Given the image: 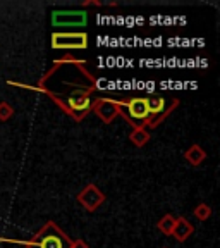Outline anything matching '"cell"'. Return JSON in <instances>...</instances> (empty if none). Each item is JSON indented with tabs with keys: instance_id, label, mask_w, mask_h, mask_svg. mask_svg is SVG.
Returning a JSON list of instances; mask_svg holds the SVG:
<instances>
[{
	"instance_id": "obj_1",
	"label": "cell",
	"mask_w": 220,
	"mask_h": 248,
	"mask_svg": "<svg viewBox=\"0 0 220 248\" xmlns=\"http://www.w3.org/2000/svg\"><path fill=\"white\" fill-rule=\"evenodd\" d=\"M35 90L45 93L74 121H83L91 112L97 78L89 73L85 61L67 55L59 59L52 69L46 71Z\"/></svg>"
},
{
	"instance_id": "obj_2",
	"label": "cell",
	"mask_w": 220,
	"mask_h": 248,
	"mask_svg": "<svg viewBox=\"0 0 220 248\" xmlns=\"http://www.w3.org/2000/svg\"><path fill=\"white\" fill-rule=\"evenodd\" d=\"M71 240L54 221H48L36 234L26 241V248H71Z\"/></svg>"
},
{
	"instance_id": "obj_3",
	"label": "cell",
	"mask_w": 220,
	"mask_h": 248,
	"mask_svg": "<svg viewBox=\"0 0 220 248\" xmlns=\"http://www.w3.org/2000/svg\"><path fill=\"white\" fill-rule=\"evenodd\" d=\"M117 104L120 108L119 116H122L132 128L136 126V123H139V126H145L148 129L153 117L150 116V110H148L147 97L124 98V100H117Z\"/></svg>"
},
{
	"instance_id": "obj_4",
	"label": "cell",
	"mask_w": 220,
	"mask_h": 248,
	"mask_svg": "<svg viewBox=\"0 0 220 248\" xmlns=\"http://www.w3.org/2000/svg\"><path fill=\"white\" fill-rule=\"evenodd\" d=\"M88 46L86 33H54L52 48L55 50H85Z\"/></svg>"
},
{
	"instance_id": "obj_5",
	"label": "cell",
	"mask_w": 220,
	"mask_h": 248,
	"mask_svg": "<svg viewBox=\"0 0 220 248\" xmlns=\"http://www.w3.org/2000/svg\"><path fill=\"white\" fill-rule=\"evenodd\" d=\"M77 203L83 205V209L88 210V212H95L98 207L103 205L105 202V193L98 188L97 185H88L85 186L76 197Z\"/></svg>"
},
{
	"instance_id": "obj_6",
	"label": "cell",
	"mask_w": 220,
	"mask_h": 248,
	"mask_svg": "<svg viewBox=\"0 0 220 248\" xmlns=\"http://www.w3.org/2000/svg\"><path fill=\"white\" fill-rule=\"evenodd\" d=\"M91 112L97 114L103 124H110L117 116H119L120 108H119L117 100H114V98L98 97V98H95V100H93Z\"/></svg>"
},
{
	"instance_id": "obj_7",
	"label": "cell",
	"mask_w": 220,
	"mask_h": 248,
	"mask_svg": "<svg viewBox=\"0 0 220 248\" xmlns=\"http://www.w3.org/2000/svg\"><path fill=\"white\" fill-rule=\"evenodd\" d=\"M88 14L85 11H54L52 24L54 26H85Z\"/></svg>"
},
{
	"instance_id": "obj_8",
	"label": "cell",
	"mask_w": 220,
	"mask_h": 248,
	"mask_svg": "<svg viewBox=\"0 0 220 248\" xmlns=\"http://www.w3.org/2000/svg\"><path fill=\"white\" fill-rule=\"evenodd\" d=\"M193 232H194V226L191 224L186 217H179V219H176L174 231H172L170 236H174L176 241H179V243H184V241L188 240Z\"/></svg>"
},
{
	"instance_id": "obj_9",
	"label": "cell",
	"mask_w": 220,
	"mask_h": 248,
	"mask_svg": "<svg viewBox=\"0 0 220 248\" xmlns=\"http://www.w3.org/2000/svg\"><path fill=\"white\" fill-rule=\"evenodd\" d=\"M184 159L188 160L193 167H198L203 160L206 159V152L203 150L200 145H191V147L184 152Z\"/></svg>"
},
{
	"instance_id": "obj_10",
	"label": "cell",
	"mask_w": 220,
	"mask_h": 248,
	"mask_svg": "<svg viewBox=\"0 0 220 248\" xmlns=\"http://www.w3.org/2000/svg\"><path fill=\"white\" fill-rule=\"evenodd\" d=\"M129 140H131V143L136 145V147H145L150 141V131L145 126L136 124L134 128H132L131 135H129Z\"/></svg>"
},
{
	"instance_id": "obj_11",
	"label": "cell",
	"mask_w": 220,
	"mask_h": 248,
	"mask_svg": "<svg viewBox=\"0 0 220 248\" xmlns=\"http://www.w3.org/2000/svg\"><path fill=\"white\" fill-rule=\"evenodd\" d=\"M147 104H148V110H150V116L159 117L160 114L165 110V98L160 97V95H151V97H147ZM151 124V123H150ZM150 128V126H148Z\"/></svg>"
},
{
	"instance_id": "obj_12",
	"label": "cell",
	"mask_w": 220,
	"mask_h": 248,
	"mask_svg": "<svg viewBox=\"0 0 220 248\" xmlns=\"http://www.w3.org/2000/svg\"><path fill=\"white\" fill-rule=\"evenodd\" d=\"M176 219H177V217H174L172 214H165V216H163L162 219L159 221V224H157L159 231L163 232L165 236H170V234H172V231H174Z\"/></svg>"
},
{
	"instance_id": "obj_13",
	"label": "cell",
	"mask_w": 220,
	"mask_h": 248,
	"mask_svg": "<svg viewBox=\"0 0 220 248\" xmlns=\"http://www.w3.org/2000/svg\"><path fill=\"white\" fill-rule=\"evenodd\" d=\"M210 216H212V207L206 205V203H200V205L194 209V217H196L198 221H208Z\"/></svg>"
},
{
	"instance_id": "obj_14",
	"label": "cell",
	"mask_w": 220,
	"mask_h": 248,
	"mask_svg": "<svg viewBox=\"0 0 220 248\" xmlns=\"http://www.w3.org/2000/svg\"><path fill=\"white\" fill-rule=\"evenodd\" d=\"M14 116V107L7 102H0V121H9Z\"/></svg>"
},
{
	"instance_id": "obj_15",
	"label": "cell",
	"mask_w": 220,
	"mask_h": 248,
	"mask_svg": "<svg viewBox=\"0 0 220 248\" xmlns=\"http://www.w3.org/2000/svg\"><path fill=\"white\" fill-rule=\"evenodd\" d=\"M71 248H89V247H88V243H86V241H83L81 238H77V240H73Z\"/></svg>"
},
{
	"instance_id": "obj_16",
	"label": "cell",
	"mask_w": 220,
	"mask_h": 248,
	"mask_svg": "<svg viewBox=\"0 0 220 248\" xmlns=\"http://www.w3.org/2000/svg\"><path fill=\"white\" fill-rule=\"evenodd\" d=\"M91 5H102V2H98V0H86V2H83V7H91Z\"/></svg>"
},
{
	"instance_id": "obj_17",
	"label": "cell",
	"mask_w": 220,
	"mask_h": 248,
	"mask_svg": "<svg viewBox=\"0 0 220 248\" xmlns=\"http://www.w3.org/2000/svg\"><path fill=\"white\" fill-rule=\"evenodd\" d=\"M163 248H167V247H163Z\"/></svg>"
}]
</instances>
